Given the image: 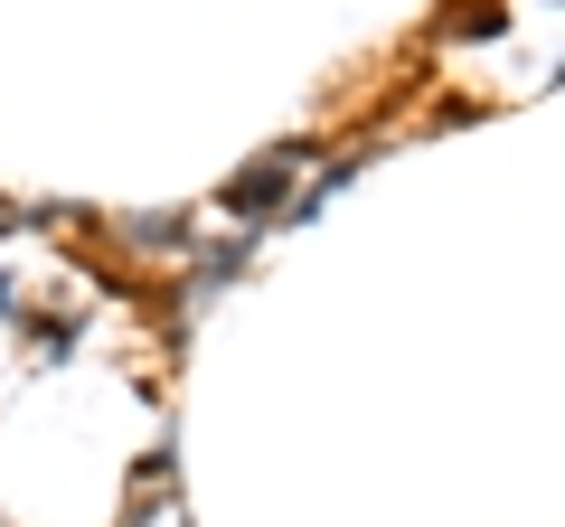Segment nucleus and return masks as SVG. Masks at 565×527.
I'll use <instances>...</instances> for the list:
<instances>
[{
    "mask_svg": "<svg viewBox=\"0 0 565 527\" xmlns=\"http://www.w3.org/2000/svg\"><path fill=\"white\" fill-rule=\"evenodd\" d=\"M141 527H180V508H170V490H161V508H151V518H141Z\"/></svg>",
    "mask_w": 565,
    "mask_h": 527,
    "instance_id": "2",
    "label": "nucleus"
},
{
    "mask_svg": "<svg viewBox=\"0 0 565 527\" xmlns=\"http://www.w3.org/2000/svg\"><path fill=\"white\" fill-rule=\"evenodd\" d=\"M282 180H292V161H264V170H245V180L226 189V207H264V198H282Z\"/></svg>",
    "mask_w": 565,
    "mask_h": 527,
    "instance_id": "1",
    "label": "nucleus"
}]
</instances>
